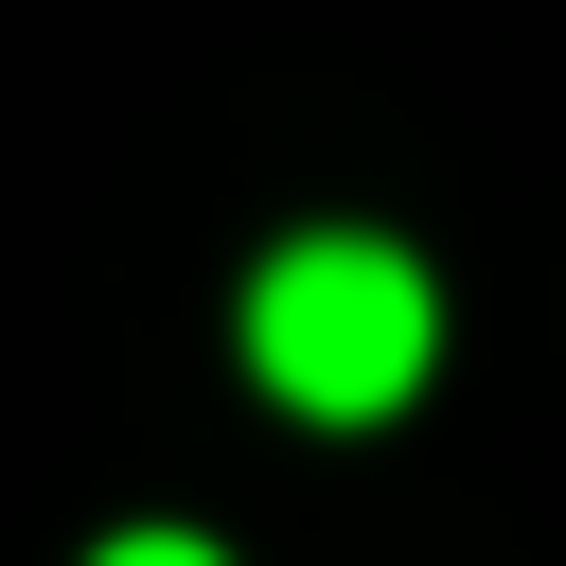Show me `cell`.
Returning a JSON list of instances; mask_svg holds the SVG:
<instances>
[{
	"label": "cell",
	"instance_id": "cell-1",
	"mask_svg": "<svg viewBox=\"0 0 566 566\" xmlns=\"http://www.w3.org/2000/svg\"><path fill=\"white\" fill-rule=\"evenodd\" d=\"M424 354H442V301H424L407 248H371V230L265 248V283H248V371H265L301 424H389V407L424 389Z\"/></svg>",
	"mask_w": 566,
	"mask_h": 566
},
{
	"label": "cell",
	"instance_id": "cell-2",
	"mask_svg": "<svg viewBox=\"0 0 566 566\" xmlns=\"http://www.w3.org/2000/svg\"><path fill=\"white\" fill-rule=\"evenodd\" d=\"M88 566H230V548H195V531H124V548H88Z\"/></svg>",
	"mask_w": 566,
	"mask_h": 566
}]
</instances>
